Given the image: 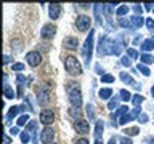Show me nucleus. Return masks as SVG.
Here are the masks:
<instances>
[{
  "mask_svg": "<svg viewBox=\"0 0 154 144\" xmlns=\"http://www.w3.org/2000/svg\"><path fill=\"white\" fill-rule=\"evenodd\" d=\"M138 133H140L138 127H132V128H127V130H125V134H132V136H135V134H138Z\"/></svg>",
  "mask_w": 154,
  "mask_h": 144,
  "instance_id": "nucleus-33",
  "label": "nucleus"
},
{
  "mask_svg": "<svg viewBox=\"0 0 154 144\" xmlns=\"http://www.w3.org/2000/svg\"><path fill=\"white\" fill-rule=\"evenodd\" d=\"M75 26L79 29L80 32H87L91 26V19L90 16H85V14H80V16H77L75 19Z\"/></svg>",
  "mask_w": 154,
  "mask_h": 144,
  "instance_id": "nucleus-4",
  "label": "nucleus"
},
{
  "mask_svg": "<svg viewBox=\"0 0 154 144\" xmlns=\"http://www.w3.org/2000/svg\"><path fill=\"white\" fill-rule=\"evenodd\" d=\"M75 144H90V141L87 138H80V139H77Z\"/></svg>",
  "mask_w": 154,
  "mask_h": 144,
  "instance_id": "nucleus-42",
  "label": "nucleus"
},
{
  "mask_svg": "<svg viewBox=\"0 0 154 144\" xmlns=\"http://www.w3.org/2000/svg\"><path fill=\"white\" fill-rule=\"evenodd\" d=\"M119 94H120V99H122V101H130V99H132V94H130L127 90H120Z\"/></svg>",
  "mask_w": 154,
  "mask_h": 144,
  "instance_id": "nucleus-30",
  "label": "nucleus"
},
{
  "mask_svg": "<svg viewBox=\"0 0 154 144\" xmlns=\"http://www.w3.org/2000/svg\"><path fill=\"white\" fill-rule=\"evenodd\" d=\"M29 141H31V134H29L27 130H24V131L21 133V142L26 144V142H29Z\"/></svg>",
  "mask_w": 154,
  "mask_h": 144,
  "instance_id": "nucleus-32",
  "label": "nucleus"
},
{
  "mask_svg": "<svg viewBox=\"0 0 154 144\" xmlns=\"http://www.w3.org/2000/svg\"><path fill=\"white\" fill-rule=\"evenodd\" d=\"M140 59H141L143 64H151V62H154V56H152V55H149V53H141Z\"/></svg>",
  "mask_w": 154,
  "mask_h": 144,
  "instance_id": "nucleus-22",
  "label": "nucleus"
},
{
  "mask_svg": "<svg viewBox=\"0 0 154 144\" xmlns=\"http://www.w3.org/2000/svg\"><path fill=\"white\" fill-rule=\"evenodd\" d=\"M74 128L77 130V133H80V134H87L90 131V125L84 118H77L75 123H74Z\"/></svg>",
  "mask_w": 154,
  "mask_h": 144,
  "instance_id": "nucleus-11",
  "label": "nucleus"
},
{
  "mask_svg": "<svg viewBox=\"0 0 154 144\" xmlns=\"http://www.w3.org/2000/svg\"><path fill=\"white\" fill-rule=\"evenodd\" d=\"M11 61V56H8V55H5L3 56V64H8V62Z\"/></svg>",
  "mask_w": 154,
  "mask_h": 144,
  "instance_id": "nucleus-46",
  "label": "nucleus"
},
{
  "mask_svg": "<svg viewBox=\"0 0 154 144\" xmlns=\"http://www.w3.org/2000/svg\"><path fill=\"white\" fill-rule=\"evenodd\" d=\"M117 142H119V139H117V138H111L108 144H117Z\"/></svg>",
  "mask_w": 154,
  "mask_h": 144,
  "instance_id": "nucleus-48",
  "label": "nucleus"
},
{
  "mask_svg": "<svg viewBox=\"0 0 154 144\" xmlns=\"http://www.w3.org/2000/svg\"><path fill=\"white\" fill-rule=\"evenodd\" d=\"M26 61H27L29 66L37 67V66L42 62V55H40L38 51H29L27 55H26Z\"/></svg>",
  "mask_w": 154,
  "mask_h": 144,
  "instance_id": "nucleus-8",
  "label": "nucleus"
},
{
  "mask_svg": "<svg viewBox=\"0 0 154 144\" xmlns=\"http://www.w3.org/2000/svg\"><path fill=\"white\" fill-rule=\"evenodd\" d=\"M140 114H141V109H140V107H135V109H132V110H130V112H128L127 115H124L122 118H119V125H125L127 122H132L133 118L140 117Z\"/></svg>",
  "mask_w": 154,
  "mask_h": 144,
  "instance_id": "nucleus-10",
  "label": "nucleus"
},
{
  "mask_svg": "<svg viewBox=\"0 0 154 144\" xmlns=\"http://www.w3.org/2000/svg\"><path fill=\"white\" fill-rule=\"evenodd\" d=\"M87 115H88L90 118L95 117V110H93V106L91 104H87Z\"/></svg>",
  "mask_w": 154,
  "mask_h": 144,
  "instance_id": "nucleus-36",
  "label": "nucleus"
},
{
  "mask_svg": "<svg viewBox=\"0 0 154 144\" xmlns=\"http://www.w3.org/2000/svg\"><path fill=\"white\" fill-rule=\"evenodd\" d=\"M143 101L144 98L141 94H133V98H132V103L135 104V107H140V104H143Z\"/></svg>",
  "mask_w": 154,
  "mask_h": 144,
  "instance_id": "nucleus-26",
  "label": "nucleus"
},
{
  "mask_svg": "<svg viewBox=\"0 0 154 144\" xmlns=\"http://www.w3.org/2000/svg\"><path fill=\"white\" fill-rule=\"evenodd\" d=\"M119 144H132V139H128L127 136L119 138Z\"/></svg>",
  "mask_w": 154,
  "mask_h": 144,
  "instance_id": "nucleus-39",
  "label": "nucleus"
},
{
  "mask_svg": "<svg viewBox=\"0 0 154 144\" xmlns=\"http://www.w3.org/2000/svg\"><path fill=\"white\" fill-rule=\"evenodd\" d=\"M3 96H5L7 99H13V98H16V93H14L13 88H10V86H5V88H3Z\"/></svg>",
  "mask_w": 154,
  "mask_h": 144,
  "instance_id": "nucleus-23",
  "label": "nucleus"
},
{
  "mask_svg": "<svg viewBox=\"0 0 154 144\" xmlns=\"http://www.w3.org/2000/svg\"><path fill=\"white\" fill-rule=\"evenodd\" d=\"M151 94H152V96H154V85H152V86H151Z\"/></svg>",
  "mask_w": 154,
  "mask_h": 144,
  "instance_id": "nucleus-51",
  "label": "nucleus"
},
{
  "mask_svg": "<svg viewBox=\"0 0 154 144\" xmlns=\"http://www.w3.org/2000/svg\"><path fill=\"white\" fill-rule=\"evenodd\" d=\"M146 26H148V29H149V31H154V19L152 18H148L146 19Z\"/></svg>",
  "mask_w": 154,
  "mask_h": 144,
  "instance_id": "nucleus-37",
  "label": "nucleus"
},
{
  "mask_svg": "<svg viewBox=\"0 0 154 144\" xmlns=\"http://www.w3.org/2000/svg\"><path fill=\"white\" fill-rule=\"evenodd\" d=\"M133 10L137 13H140V11H141V5H133Z\"/></svg>",
  "mask_w": 154,
  "mask_h": 144,
  "instance_id": "nucleus-49",
  "label": "nucleus"
},
{
  "mask_svg": "<svg viewBox=\"0 0 154 144\" xmlns=\"http://www.w3.org/2000/svg\"><path fill=\"white\" fill-rule=\"evenodd\" d=\"M48 14H50L51 19H58L61 14V5L60 3H51L50 8H48Z\"/></svg>",
  "mask_w": 154,
  "mask_h": 144,
  "instance_id": "nucleus-12",
  "label": "nucleus"
},
{
  "mask_svg": "<svg viewBox=\"0 0 154 144\" xmlns=\"http://www.w3.org/2000/svg\"><path fill=\"white\" fill-rule=\"evenodd\" d=\"M71 115H74V117H79V115H80L79 107H72V109H71Z\"/></svg>",
  "mask_w": 154,
  "mask_h": 144,
  "instance_id": "nucleus-41",
  "label": "nucleus"
},
{
  "mask_svg": "<svg viewBox=\"0 0 154 144\" xmlns=\"http://www.w3.org/2000/svg\"><path fill=\"white\" fill-rule=\"evenodd\" d=\"M137 69L141 72L144 77H149V75H151V70H149V67H146L144 64H138V66H137Z\"/></svg>",
  "mask_w": 154,
  "mask_h": 144,
  "instance_id": "nucleus-27",
  "label": "nucleus"
},
{
  "mask_svg": "<svg viewBox=\"0 0 154 144\" xmlns=\"http://www.w3.org/2000/svg\"><path fill=\"white\" fill-rule=\"evenodd\" d=\"M127 114H128V107H127V106H120V107L116 110V114H112L111 117H112V120H116V118H119V117L122 118L124 115H127Z\"/></svg>",
  "mask_w": 154,
  "mask_h": 144,
  "instance_id": "nucleus-17",
  "label": "nucleus"
},
{
  "mask_svg": "<svg viewBox=\"0 0 154 144\" xmlns=\"http://www.w3.org/2000/svg\"><path fill=\"white\" fill-rule=\"evenodd\" d=\"M119 103H120V96H114V98L108 103V109H109V110L119 109Z\"/></svg>",
  "mask_w": 154,
  "mask_h": 144,
  "instance_id": "nucleus-19",
  "label": "nucleus"
},
{
  "mask_svg": "<svg viewBox=\"0 0 154 144\" xmlns=\"http://www.w3.org/2000/svg\"><path fill=\"white\" fill-rule=\"evenodd\" d=\"M144 8H146V10H151L152 5H151V3H144Z\"/></svg>",
  "mask_w": 154,
  "mask_h": 144,
  "instance_id": "nucleus-50",
  "label": "nucleus"
},
{
  "mask_svg": "<svg viewBox=\"0 0 154 144\" xmlns=\"http://www.w3.org/2000/svg\"><path fill=\"white\" fill-rule=\"evenodd\" d=\"M11 69L16 70V72H21V70H24V64L23 62H14V64L11 66Z\"/></svg>",
  "mask_w": 154,
  "mask_h": 144,
  "instance_id": "nucleus-35",
  "label": "nucleus"
},
{
  "mask_svg": "<svg viewBox=\"0 0 154 144\" xmlns=\"http://www.w3.org/2000/svg\"><path fill=\"white\" fill-rule=\"evenodd\" d=\"M27 122H29V115H27V114H23L21 117L18 118L16 123H18V127H23V125H26Z\"/></svg>",
  "mask_w": 154,
  "mask_h": 144,
  "instance_id": "nucleus-28",
  "label": "nucleus"
},
{
  "mask_svg": "<svg viewBox=\"0 0 154 144\" xmlns=\"http://www.w3.org/2000/svg\"><path fill=\"white\" fill-rule=\"evenodd\" d=\"M138 120H140L141 123H146V122H148V114L141 112V114H140V117H138Z\"/></svg>",
  "mask_w": 154,
  "mask_h": 144,
  "instance_id": "nucleus-40",
  "label": "nucleus"
},
{
  "mask_svg": "<svg viewBox=\"0 0 154 144\" xmlns=\"http://www.w3.org/2000/svg\"><path fill=\"white\" fill-rule=\"evenodd\" d=\"M48 99H50V88L47 85H40L37 88V101L40 106H47Z\"/></svg>",
  "mask_w": 154,
  "mask_h": 144,
  "instance_id": "nucleus-3",
  "label": "nucleus"
},
{
  "mask_svg": "<svg viewBox=\"0 0 154 144\" xmlns=\"http://www.w3.org/2000/svg\"><path fill=\"white\" fill-rule=\"evenodd\" d=\"M151 144H154V139H152V142H151Z\"/></svg>",
  "mask_w": 154,
  "mask_h": 144,
  "instance_id": "nucleus-53",
  "label": "nucleus"
},
{
  "mask_svg": "<svg viewBox=\"0 0 154 144\" xmlns=\"http://www.w3.org/2000/svg\"><path fill=\"white\" fill-rule=\"evenodd\" d=\"M98 96H100L101 99H109L111 96H112V90H111V88H101Z\"/></svg>",
  "mask_w": 154,
  "mask_h": 144,
  "instance_id": "nucleus-21",
  "label": "nucleus"
},
{
  "mask_svg": "<svg viewBox=\"0 0 154 144\" xmlns=\"http://www.w3.org/2000/svg\"><path fill=\"white\" fill-rule=\"evenodd\" d=\"M95 69H96V72H98V74L104 75V74H103V70H101V66H100V64H96V66H95Z\"/></svg>",
  "mask_w": 154,
  "mask_h": 144,
  "instance_id": "nucleus-47",
  "label": "nucleus"
},
{
  "mask_svg": "<svg viewBox=\"0 0 154 144\" xmlns=\"http://www.w3.org/2000/svg\"><path fill=\"white\" fill-rule=\"evenodd\" d=\"M24 109H26V106H13V107H10L8 114H7V122L5 123H8L13 117H16V115L21 112V110H24Z\"/></svg>",
  "mask_w": 154,
  "mask_h": 144,
  "instance_id": "nucleus-14",
  "label": "nucleus"
},
{
  "mask_svg": "<svg viewBox=\"0 0 154 144\" xmlns=\"http://www.w3.org/2000/svg\"><path fill=\"white\" fill-rule=\"evenodd\" d=\"M55 122V112H53L51 109H43L40 112V123L48 127V125H51Z\"/></svg>",
  "mask_w": 154,
  "mask_h": 144,
  "instance_id": "nucleus-6",
  "label": "nucleus"
},
{
  "mask_svg": "<svg viewBox=\"0 0 154 144\" xmlns=\"http://www.w3.org/2000/svg\"><path fill=\"white\" fill-rule=\"evenodd\" d=\"M127 56H130V59H138V51L135 48H127Z\"/></svg>",
  "mask_w": 154,
  "mask_h": 144,
  "instance_id": "nucleus-29",
  "label": "nucleus"
},
{
  "mask_svg": "<svg viewBox=\"0 0 154 144\" xmlns=\"http://www.w3.org/2000/svg\"><path fill=\"white\" fill-rule=\"evenodd\" d=\"M64 67L67 70V74L69 75H80L82 74V64L79 62L75 56H64Z\"/></svg>",
  "mask_w": 154,
  "mask_h": 144,
  "instance_id": "nucleus-1",
  "label": "nucleus"
},
{
  "mask_svg": "<svg viewBox=\"0 0 154 144\" xmlns=\"http://www.w3.org/2000/svg\"><path fill=\"white\" fill-rule=\"evenodd\" d=\"M56 34V26L55 24H45L40 31V37L43 40H48V38H53Z\"/></svg>",
  "mask_w": 154,
  "mask_h": 144,
  "instance_id": "nucleus-7",
  "label": "nucleus"
},
{
  "mask_svg": "<svg viewBox=\"0 0 154 144\" xmlns=\"http://www.w3.org/2000/svg\"><path fill=\"white\" fill-rule=\"evenodd\" d=\"M151 50H154V40H152V38H146V40L141 43V51L148 53Z\"/></svg>",
  "mask_w": 154,
  "mask_h": 144,
  "instance_id": "nucleus-18",
  "label": "nucleus"
},
{
  "mask_svg": "<svg viewBox=\"0 0 154 144\" xmlns=\"http://www.w3.org/2000/svg\"><path fill=\"white\" fill-rule=\"evenodd\" d=\"M101 82H103V83H112L114 77L111 74H104V75H101Z\"/></svg>",
  "mask_w": 154,
  "mask_h": 144,
  "instance_id": "nucleus-31",
  "label": "nucleus"
},
{
  "mask_svg": "<svg viewBox=\"0 0 154 144\" xmlns=\"http://www.w3.org/2000/svg\"><path fill=\"white\" fill-rule=\"evenodd\" d=\"M128 8H130V7H127V5H120V7L116 10V14H117L119 18H122L124 14H127V13H128Z\"/></svg>",
  "mask_w": 154,
  "mask_h": 144,
  "instance_id": "nucleus-24",
  "label": "nucleus"
},
{
  "mask_svg": "<svg viewBox=\"0 0 154 144\" xmlns=\"http://www.w3.org/2000/svg\"><path fill=\"white\" fill-rule=\"evenodd\" d=\"M16 80L19 82V85H23V83H24V82H26V79H24V75H21V74H19V75H18V79H16Z\"/></svg>",
  "mask_w": 154,
  "mask_h": 144,
  "instance_id": "nucleus-44",
  "label": "nucleus"
},
{
  "mask_svg": "<svg viewBox=\"0 0 154 144\" xmlns=\"http://www.w3.org/2000/svg\"><path fill=\"white\" fill-rule=\"evenodd\" d=\"M53 139H55V131H53L50 127H45L40 131V141L43 144H51Z\"/></svg>",
  "mask_w": 154,
  "mask_h": 144,
  "instance_id": "nucleus-9",
  "label": "nucleus"
},
{
  "mask_svg": "<svg viewBox=\"0 0 154 144\" xmlns=\"http://www.w3.org/2000/svg\"><path fill=\"white\" fill-rule=\"evenodd\" d=\"M112 7H116L114 3H104V5H103V10H104L108 14H111V13H112V10H114Z\"/></svg>",
  "mask_w": 154,
  "mask_h": 144,
  "instance_id": "nucleus-34",
  "label": "nucleus"
},
{
  "mask_svg": "<svg viewBox=\"0 0 154 144\" xmlns=\"http://www.w3.org/2000/svg\"><path fill=\"white\" fill-rule=\"evenodd\" d=\"M10 142H11V138H10L8 134H5L3 136V144H10Z\"/></svg>",
  "mask_w": 154,
  "mask_h": 144,
  "instance_id": "nucleus-43",
  "label": "nucleus"
},
{
  "mask_svg": "<svg viewBox=\"0 0 154 144\" xmlns=\"http://www.w3.org/2000/svg\"><path fill=\"white\" fill-rule=\"evenodd\" d=\"M103 130H104L103 120H96V127H95V138H96V141H101V136H103Z\"/></svg>",
  "mask_w": 154,
  "mask_h": 144,
  "instance_id": "nucleus-15",
  "label": "nucleus"
},
{
  "mask_svg": "<svg viewBox=\"0 0 154 144\" xmlns=\"http://www.w3.org/2000/svg\"><path fill=\"white\" fill-rule=\"evenodd\" d=\"M93 42H95V31H90L88 37L84 43V50H82V55L85 58V64L88 66L90 64V59H91V53H93Z\"/></svg>",
  "mask_w": 154,
  "mask_h": 144,
  "instance_id": "nucleus-2",
  "label": "nucleus"
},
{
  "mask_svg": "<svg viewBox=\"0 0 154 144\" xmlns=\"http://www.w3.org/2000/svg\"><path fill=\"white\" fill-rule=\"evenodd\" d=\"M95 144H103V142H101V141H95Z\"/></svg>",
  "mask_w": 154,
  "mask_h": 144,
  "instance_id": "nucleus-52",
  "label": "nucleus"
},
{
  "mask_svg": "<svg viewBox=\"0 0 154 144\" xmlns=\"http://www.w3.org/2000/svg\"><path fill=\"white\" fill-rule=\"evenodd\" d=\"M120 62H122L124 66H127V67H130V66H132V59H130L128 56H125V58H122V59H120Z\"/></svg>",
  "mask_w": 154,
  "mask_h": 144,
  "instance_id": "nucleus-38",
  "label": "nucleus"
},
{
  "mask_svg": "<svg viewBox=\"0 0 154 144\" xmlns=\"http://www.w3.org/2000/svg\"><path fill=\"white\" fill-rule=\"evenodd\" d=\"M119 77H120V80H122V82H125V83H128V85H135L133 77H132V75H128L127 72H120Z\"/></svg>",
  "mask_w": 154,
  "mask_h": 144,
  "instance_id": "nucleus-20",
  "label": "nucleus"
},
{
  "mask_svg": "<svg viewBox=\"0 0 154 144\" xmlns=\"http://www.w3.org/2000/svg\"><path fill=\"white\" fill-rule=\"evenodd\" d=\"M18 131H19L18 127H11V128H10V133H11V134H18Z\"/></svg>",
  "mask_w": 154,
  "mask_h": 144,
  "instance_id": "nucleus-45",
  "label": "nucleus"
},
{
  "mask_svg": "<svg viewBox=\"0 0 154 144\" xmlns=\"http://www.w3.org/2000/svg\"><path fill=\"white\" fill-rule=\"evenodd\" d=\"M63 45H64V48H67V50H75V48L79 46V40H77L75 37H66L64 40H63Z\"/></svg>",
  "mask_w": 154,
  "mask_h": 144,
  "instance_id": "nucleus-13",
  "label": "nucleus"
},
{
  "mask_svg": "<svg viewBox=\"0 0 154 144\" xmlns=\"http://www.w3.org/2000/svg\"><path fill=\"white\" fill-rule=\"evenodd\" d=\"M69 103L72 104V107H80V104H82V93H80V90L77 88H72L69 90Z\"/></svg>",
  "mask_w": 154,
  "mask_h": 144,
  "instance_id": "nucleus-5",
  "label": "nucleus"
},
{
  "mask_svg": "<svg viewBox=\"0 0 154 144\" xmlns=\"http://www.w3.org/2000/svg\"><path fill=\"white\" fill-rule=\"evenodd\" d=\"M119 26H120V27H125V29H133L132 22H130V19H127V18H120V19H119Z\"/></svg>",
  "mask_w": 154,
  "mask_h": 144,
  "instance_id": "nucleus-25",
  "label": "nucleus"
},
{
  "mask_svg": "<svg viewBox=\"0 0 154 144\" xmlns=\"http://www.w3.org/2000/svg\"><path fill=\"white\" fill-rule=\"evenodd\" d=\"M130 22H132L133 29H138V27H141V26H143L144 18H143V16H140V14H135V16L130 18Z\"/></svg>",
  "mask_w": 154,
  "mask_h": 144,
  "instance_id": "nucleus-16",
  "label": "nucleus"
}]
</instances>
